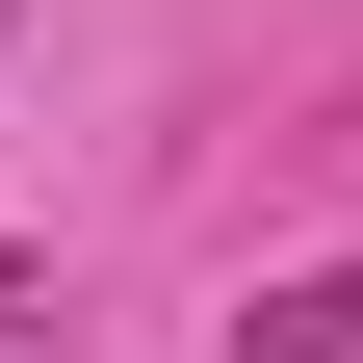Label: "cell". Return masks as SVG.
Listing matches in <instances>:
<instances>
[{"label":"cell","instance_id":"1","mask_svg":"<svg viewBox=\"0 0 363 363\" xmlns=\"http://www.w3.org/2000/svg\"><path fill=\"white\" fill-rule=\"evenodd\" d=\"M234 363H363V286H337V259H311V286H259V311H234Z\"/></svg>","mask_w":363,"mask_h":363}]
</instances>
